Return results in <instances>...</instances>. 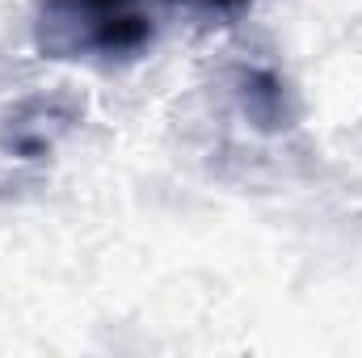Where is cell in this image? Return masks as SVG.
Wrapping results in <instances>:
<instances>
[{"label":"cell","instance_id":"obj_4","mask_svg":"<svg viewBox=\"0 0 362 358\" xmlns=\"http://www.w3.org/2000/svg\"><path fill=\"white\" fill-rule=\"evenodd\" d=\"M97 4H110V8H127V0H97Z\"/></svg>","mask_w":362,"mask_h":358},{"label":"cell","instance_id":"obj_2","mask_svg":"<svg viewBox=\"0 0 362 358\" xmlns=\"http://www.w3.org/2000/svg\"><path fill=\"white\" fill-rule=\"evenodd\" d=\"M232 93H236V105L245 114V122L262 135H278L295 122V101H291V89L286 81L274 72V68H262V64H240L232 72Z\"/></svg>","mask_w":362,"mask_h":358},{"label":"cell","instance_id":"obj_3","mask_svg":"<svg viewBox=\"0 0 362 358\" xmlns=\"http://www.w3.org/2000/svg\"><path fill=\"white\" fill-rule=\"evenodd\" d=\"M198 4H206V8H219V13H236V8H245L249 0H198Z\"/></svg>","mask_w":362,"mask_h":358},{"label":"cell","instance_id":"obj_1","mask_svg":"<svg viewBox=\"0 0 362 358\" xmlns=\"http://www.w3.org/2000/svg\"><path fill=\"white\" fill-rule=\"evenodd\" d=\"M152 42V21L131 8L97 0H42L38 4V51L47 59L110 55L131 59Z\"/></svg>","mask_w":362,"mask_h":358}]
</instances>
